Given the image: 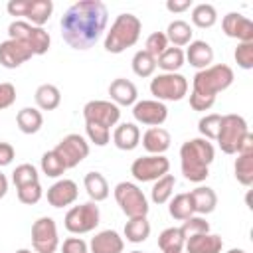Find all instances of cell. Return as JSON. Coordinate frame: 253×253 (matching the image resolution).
Returning a JSON list of instances; mask_svg holds the SVG:
<instances>
[{"instance_id":"6f0895ef","label":"cell","mask_w":253,"mask_h":253,"mask_svg":"<svg viewBox=\"0 0 253 253\" xmlns=\"http://www.w3.org/2000/svg\"><path fill=\"white\" fill-rule=\"evenodd\" d=\"M170 253H182V251H170Z\"/></svg>"},{"instance_id":"9c48e42d","label":"cell","mask_w":253,"mask_h":253,"mask_svg":"<svg viewBox=\"0 0 253 253\" xmlns=\"http://www.w3.org/2000/svg\"><path fill=\"white\" fill-rule=\"evenodd\" d=\"M10 16H24L30 20L32 26L42 28L53 14L51 0H10L6 4Z\"/></svg>"},{"instance_id":"db71d44e","label":"cell","mask_w":253,"mask_h":253,"mask_svg":"<svg viewBox=\"0 0 253 253\" xmlns=\"http://www.w3.org/2000/svg\"><path fill=\"white\" fill-rule=\"evenodd\" d=\"M227 253H245V251H243V249H237V247H233V249H229Z\"/></svg>"},{"instance_id":"484cf974","label":"cell","mask_w":253,"mask_h":253,"mask_svg":"<svg viewBox=\"0 0 253 253\" xmlns=\"http://www.w3.org/2000/svg\"><path fill=\"white\" fill-rule=\"evenodd\" d=\"M83 184H85V190H87V196L91 198V202L97 204V202H103L109 198V184L101 172H87L83 178Z\"/></svg>"},{"instance_id":"836d02e7","label":"cell","mask_w":253,"mask_h":253,"mask_svg":"<svg viewBox=\"0 0 253 253\" xmlns=\"http://www.w3.org/2000/svg\"><path fill=\"white\" fill-rule=\"evenodd\" d=\"M168 211L174 219H188L194 215V206H192V198L190 194H176L174 198H170V206H168Z\"/></svg>"},{"instance_id":"ffe728a7","label":"cell","mask_w":253,"mask_h":253,"mask_svg":"<svg viewBox=\"0 0 253 253\" xmlns=\"http://www.w3.org/2000/svg\"><path fill=\"white\" fill-rule=\"evenodd\" d=\"M89 249L91 253H123L125 241L115 229H103L91 239Z\"/></svg>"},{"instance_id":"f1b7e54d","label":"cell","mask_w":253,"mask_h":253,"mask_svg":"<svg viewBox=\"0 0 253 253\" xmlns=\"http://www.w3.org/2000/svg\"><path fill=\"white\" fill-rule=\"evenodd\" d=\"M36 105L42 109V111H53V109H57L59 107V103H61V93H59V89L55 87V85H51V83H43V85H40L38 89H36Z\"/></svg>"},{"instance_id":"4fadbf2b","label":"cell","mask_w":253,"mask_h":253,"mask_svg":"<svg viewBox=\"0 0 253 253\" xmlns=\"http://www.w3.org/2000/svg\"><path fill=\"white\" fill-rule=\"evenodd\" d=\"M53 152L63 160L65 168H75L77 164H81L87 156H89V142L81 136V134H67L63 136L57 146L53 148Z\"/></svg>"},{"instance_id":"ac0fdd59","label":"cell","mask_w":253,"mask_h":253,"mask_svg":"<svg viewBox=\"0 0 253 253\" xmlns=\"http://www.w3.org/2000/svg\"><path fill=\"white\" fill-rule=\"evenodd\" d=\"M79 196L77 184L73 180H57L47 188V202L51 208H65L71 206Z\"/></svg>"},{"instance_id":"7a4b0ae2","label":"cell","mask_w":253,"mask_h":253,"mask_svg":"<svg viewBox=\"0 0 253 253\" xmlns=\"http://www.w3.org/2000/svg\"><path fill=\"white\" fill-rule=\"evenodd\" d=\"M215 150L206 138H190L180 146L182 174L190 182H204L210 176V164L213 162Z\"/></svg>"},{"instance_id":"44dd1931","label":"cell","mask_w":253,"mask_h":253,"mask_svg":"<svg viewBox=\"0 0 253 253\" xmlns=\"http://www.w3.org/2000/svg\"><path fill=\"white\" fill-rule=\"evenodd\" d=\"M184 55L190 61V65H194L196 69H206L213 61V49L204 40H192L188 43V49H186Z\"/></svg>"},{"instance_id":"6da1fadb","label":"cell","mask_w":253,"mask_h":253,"mask_svg":"<svg viewBox=\"0 0 253 253\" xmlns=\"http://www.w3.org/2000/svg\"><path fill=\"white\" fill-rule=\"evenodd\" d=\"M109 12L101 0H79L61 16V38L73 49L93 47L107 28Z\"/></svg>"},{"instance_id":"ee69618b","label":"cell","mask_w":253,"mask_h":253,"mask_svg":"<svg viewBox=\"0 0 253 253\" xmlns=\"http://www.w3.org/2000/svg\"><path fill=\"white\" fill-rule=\"evenodd\" d=\"M233 57L241 69H253V42H239Z\"/></svg>"},{"instance_id":"bcb514c9","label":"cell","mask_w":253,"mask_h":253,"mask_svg":"<svg viewBox=\"0 0 253 253\" xmlns=\"http://www.w3.org/2000/svg\"><path fill=\"white\" fill-rule=\"evenodd\" d=\"M61 253H89V245L81 237H67L61 245Z\"/></svg>"},{"instance_id":"ba28073f","label":"cell","mask_w":253,"mask_h":253,"mask_svg":"<svg viewBox=\"0 0 253 253\" xmlns=\"http://www.w3.org/2000/svg\"><path fill=\"white\" fill-rule=\"evenodd\" d=\"M101 213H99V206L95 202H85L79 206H73L67 213H65V229L69 233L81 235V233H89L99 225Z\"/></svg>"},{"instance_id":"7dc6e473","label":"cell","mask_w":253,"mask_h":253,"mask_svg":"<svg viewBox=\"0 0 253 253\" xmlns=\"http://www.w3.org/2000/svg\"><path fill=\"white\" fill-rule=\"evenodd\" d=\"M16 101V87L12 83H0V111L12 107Z\"/></svg>"},{"instance_id":"30bf717a","label":"cell","mask_w":253,"mask_h":253,"mask_svg":"<svg viewBox=\"0 0 253 253\" xmlns=\"http://www.w3.org/2000/svg\"><path fill=\"white\" fill-rule=\"evenodd\" d=\"M156 101H180L188 95V79L180 73H160L150 81Z\"/></svg>"},{"instance_id":"2e32d148","label":"cell","mask_w":253,"mask_h":253,"mask_svg":"<svg viewBox=\"0 0 253 253\" xmlns=\"http://www.w3.org/2000/svg\"><path fill=\"white\" fill-rule=\"evenodd\" d=\"M34 57L32 49L16 40H6L0 43V65L6 69H16L22 63L30 61Z\"/></svg>"},{"instance_id":"8d00e7d4","label":"cell","mask_w":253,"mask_h":253,"mask_svg":"<svg viewBox=\"0 0 253 253\" xmlns=\"http://www.w3.org/2000/svg\"><path fill=\"white\" fill-rule=\"evenodd\" d=\"M235 178L243 186L253 184V152L249 154H237L235 160Z\"/></svg>"},{"instance_id":"4dcf8cb0","label":"cell","mask_w":253,"mask_h":253,"mask_svg":"<svg viewBox=\"0 0 253 253\" xmlns=\"http://www.w3.org/2000/svg\"><path fill=\"white\" fill-rule=\"evenodd\" d=\"M184 243H186V237L180 231V227H166L158 235V247L162 249V253L184 251Z\"/></svg>"},{"instance_id":"1f68e13d","label":"cell","mask_w":253,"mask_h":253,"mask_svg":"<svg viewBox=\"0 0 253 253\" xmlns=\"http://www.w3.org/2000/svg\"><path fill=\"white\" fill-rule=\"evenodd\" d=\"M174 186H176V178L172 174H164L162 178H158L152 186V192H150V198L154 204H166L170 202L172 194H174Z\"/></svg>"},{"instance_id":"b9f144b4","label":"cell","mask_w":253,"mask_h":253,"mask_svg":"<svg viewBox=\"0 0 253 253\" xmlns=\"http://www.w3.org/2000/svg\"><path fill=\"white\" fill-rule=\"evenodd\" d=\"M180 231H182L184 237L188 239V237L198 235V233H208V231H210V223H208L204 217H200V215H192V217L184 219Z\"/></svg>"},{"instance_id":"d590c367","label":"cell","mask_w":253,"mask_h":253,"mask_svg":"<svg viewBox=\"0 0 253 253\" xmlns=\"http://www.w3.org/2000/svg\"><path fill=\"white\" fill-rule=\"evenodd\" d=\"M132 71H134V75H138V77H150L152 73H154V69H156V59L148 53V51H144V49H138L134 55H132Z\"/></svg>"},{"instance_id":"e0dca14e","label":"cell","mask_w":253,"mask_h":253,"mask_svg":"<svg viewBox=\"0 0 253 253\" xmlns=\"http://www.w3.org/2000/svg\"><path fill=\"white\" fill-rule=\"evenodd\" d=\"M221 28L227 38H235L239 42H253V22L239 12L225 14L221 20Z\"/></svg>"},{"instance_id":"7bdbcfd3","label":"cell","mask_w":253,"mask_h":253,"mask_svg":"<svg viewBox=\"0 0 253 253\" xmlns=\"http://www.w3.org/2000/svg\"><path fill=\"white\" fill-rule=\"evenodd\" d=\"M166 47H168V40H166V36H164L162 32H154V34H150V36L146 38L144 51H148L154 59H158V57L164 53Z\"/></svg>"},{"instance_id":"c3c4849f","label":"cell","mask_w":253,"mask_h":253,"mask_svg":"<svg viewBox=\"0 0 253 253\" xmlns=\"http://www.w3.org/2000/svg\"><path fill=\"white\" fill-rule=\"evenodd\" d=\"M215 99L211 97H204V95H196V93H190V107L194 111H210L213 107Z\"/></svg>"},{"instance_id":"f5cc1de1","label":"cell","mask_w":253,"mask_h":253,"mask_svg":"<svg viewBox=\"0 0 253 253\" xmlns=\"http://www.w3.org/2000/svg\"><path fill=\"white\" fill-rule=\"evenodd\" d=\"M6 192H8V178L0 172V200L6 196Z\"/></svg>"},{"instance_id":"7402d4cb","label":"cell","mask_w":253,"mask_h":253,"mask_svg":"<svg viewBox=\"0 0 253 253\" xmlns=\"http://www.w3.org/2000/svg\"><path fill=\"white\" fill-rule=\"evenodd\" d=\"M109 95H111V99H113V103H115L117 107H119V105L128 107V105H134V103H136L138 91H136V87H134L132 81H128V79H125V77H119V79H115V81L109 85Z\"/></svg>"},{"instance_id":"60d3db41","label":"cell","mask_w":253,"mask_h":253,"mask_svg":"<svg viewBox=\"0 0 253 253\" xmlns=\"http://www.w3.org/2000/svg\"><path fill=\"white\" fill-rule=\"evenodd\" d=\"M18 190V200L26 206H34L42 200L43 196V190H42V184L40 182H34V184H26V186H20L16 188Z\"/></svg>"},{"instance_id":"f6af8a7d","label":"cell","mask_w":253,"mask_h":253,"mask_svg":"<svg viewBox=\"0 0 253 253\" xmlns=\"http://www.w3.org/2000/svg\"><path fill=\"white\" fill-rule=\"evenodd\" d=\"M85 132H87L89 140L97 146H105L111 140V130L101 125H95V123H85Z\"/></svg>"},{"instance_id":"f35d334b","label":"cell","mask_w":253,"mask_h":253,"mask_svg":"<svg viewBox=\"0 0 253 253\" xmlns=\"http://www.w3.org/2000/svg\"><path fill=\"white\" fill-rule=\"evenodd\" d=\"M219 126H221V115H217V113H210V115L202 117L198 123V128L206 140H215Z\"/></svg>"},{"instance_id":"816d5d0a","label":"cell","mask_w":253,"mask_h":253,"mask_svg":"<svg viewBox=\"0 0 253 253\" xmlns=\"http://www.w3.org/2000/svg\"><path fill=\"white\" fill-rule=\"evenodd\" d=\"M249 152H253V134L251 132H247L243 136V140H241V144L237 148V154H249Z\"/></svg>"},{"instance_id":"ab89813d","label":"cell","mask_w":253,"mask_h":253,"mask_svg":"<svg viewBox=\"0 0 253 253\" xmlns=\"http://www.w3.org/2000/svg\"><path fill=\"white\" fill-rule=\"evenodd\" d=\"M12 182L16 184V188L20 186H26V184H34V182H40V176H38V170L36 166L32 164H20L16 166V170L12 172Z\"/></svg>"},{"instance_id":"f546056e","label":"cell","mask_w":253,"mask_h":253,"mask_svg":"<svg viewBox=\"0 0 253 253\" xmlns=\"http://www.w3.org/2000/svg\"><path fill=\"white\" fill-rule=\"evenodd\" d=\"M150 235V223L146 217H130L125 223V237L130 243H142Z\"/></svg>"},{"instance_id":"d6a6232c","label":"cell","mask_w":253,"mask_h":253,"mask_svg":"<svg viewBox=\"0 0 253 253\" xmlns=\"http://www.w3.org/2000/svg\"><path fill=\"white\" fill-rule=\"evenodd\" d=\"M184 59H186L184 51L180 47H174L172 45V47H166L164 49V53L156 59V65L160 69H164V73H176L184 65Z\"/></svg>"},{"instance_id":"83f0119b","label":"cell","mask_w":253,"mask_h":253,"mask_svg":"<svg viewBox=\"0 0 253 253\" xmlns=\"http://www.w3.org/2000/svg\"><path fill=\"white\" fill-rule=\"evenodd\" d=\"M16 123H18V128L24 132V134H36L42 125H43V117L38 109L34 107H24L18 111L16 115Z\"/></svg>"},{"instance_id":"277c9868","label":"cell","mask_w":253,"mask_h":253,"mask_svg":"<svg viewBox=\"0 0 253 253\" xmlns=\"http://www.w3.org/2000/svg\"><path fill=\"white\" fill-rule=\"evenodd\" d=\"M233 79H235L233 77V69L229 65L215 63V65H210L206 69H200L194 75V79H192V93L215 99V95L219 91H225L233 83Z\"/></svg>"},{"instance_id":"7c38bea8","label":"cell","mask_w":253,"mask_h":253,"mask_svg":"<svg viewBox=\"0 0 253 253\" xmlns=\"http://www.w3.org/2000/svg\"><path fill=\"white\" fill-rule=\"evenodd\" d=\"M32 245L36 253H55L59 247L57 225L51 217H38L32 225Z\"/></svg>"},{"instance_id":"603a6c76","label":"cell","mask_w":253,"mask_h":253,"mask_svg":"<svg viewBox=\"0 0 253 253\" xmlns=\"http://www.w3.org/2000/svg\"><path fill=\"white\" fill-rule=\"evenodd\" d=\"M170 142H172L170 132L162 126H150L142 134V146L150 154H164L170 148Z\"/></svg>"},{"instance_id":"8992f818","label":"cell","mask_w":253,"mask_h":253,"mask_svg":"<svg viewBox=\"0 0 253 253\" xmlns=\"http://www.w3.org/2000/svg\"><path fill=\"white\" fill-rule=\"evenodd\" d=\"M115 200L121 208V211L130 217H146L148 213V200L142 194V190L132 182H119L115 186Z\"/></svg>"},{"instance_id":"5b68a950","label":"cell","mask_w":253,"mask_h":253,"mask_svg":"<svg viewBox=\"0 0 253 253\" xmlns=\"http://www.w3.org/2000/svg\"><path fill=\"white\" fill-rule=\"evenodd\" d=\"M8 40L22 42L24 45H28L32 49L34 55L47 53L49 43H51V38L43 28L32 26L30 22H24V20H14L8 26Z\"/></svg>"},{"instance_id":"11a10c76","label":"cell","mask_w":253,"mask_h":253,"mask_svg":"<svg viewBox=\"0 0 253 253\" xmlns=\"http://www.w3.org/2000/svg\"><path fill=\"white\" fill-rule=\"evenodd\" d=\"M16 253H32V251H30V249H18Z\"/></svg>"},{"instance_id":"f907efd6","label":"cell","mask_w":253,"mask_h":253,"mask_svg":"<svg viewBox=\"0 0 253 253\" xmlns=\"http://www.w3.org/2000/svg\"><path fill=\"white\" fill-rule=\"evenodd\" d=\"M190 6H192V0H168L166 2V10L174 12V14H180V12L188 10Z\"/></svg>"},{"instance_id":"5bb4252c","label":"cell","mask_w":253,"mask_h":253,"mask_svg":"<svg viewBox=\"0 0 253 253\" xmlns=\"http://www.w3.org/2000/svg\"><path fill=\"white\" fill-rule=\"evenodd\" d=\"M83 119H85V123H95V125H101L111 130V126H115L121 119V109L113 101L95 99V101L85 103Z\"/></svg>"},{"instance_id":"cb8c5ba5","label":"cell","mask_w":253,"mask_h":253,"mask_svg":"<svg viewBox=\"0 0 253 253\" xmlns=\"http://www.w3.org/2000/svg\"><path fill=\"white\" fill-rule=\"evenodd\" d=\"M113 142L119 150H134L140 142V130L134 123H123L113 132Z\"/></svg>"},{"instance_id":"d6986e66","label":"cell","mask_w":253,"mask_h":253,"mask_svg":"<svg viewBox=\"0 0 253 253\" xmlns=\"http://www.w3.org/2000/svg\"><path fill=\"white\" fill-rule=\"evenodd\" d=\"M223 239L215 233H198L186 239L184 249L186 253H221Z\"/></svg>"},{"instance_id":"74e56055","label":"cell","mask_w":253,"mask_h":253,"mask_svg":"<svg viewBox=\"0 0 253 253\" xmlns=\"http://www.w3.org/2000/svg\"><path fill=\"white\" fill-rule=\"evenodd\" d=\"M40 166H42V172H43L45 176H49V178H57V176H61V174L67 170L65 164H63V160H61L53 150L43 152Z\"/></svg>"},{"instance_id":"3957f363","label":"cell","mask_w":253,"mask_h":253,"mask_svg":"<svg viewBox=\"0 0 253 253\" xmlns=\"http://www.w3.org/2000/svg\"><path fill=\"white\" fill-rule=\"evenodd\" d=\"M142 24L134 14H119L111 24V30L105 38V49L109 53H123L126 47H132L140 38Z\"/></svg>"},{"instance_id":"9f6ffc18","label":"cell","mask_w":253,"mask_h":253,"mask_svg":"<svg viewBox=\"0 0 253 253\" xmlns=\"http://www.w3.org/2000/svg\"><path fill=\"white\" fill-rule=\"evenodd\" d=\"M130 253H144V251H138V249H134V251H130Z\"/></svg>"},{"instance_id":"4316f807","label":"cell","mask_w":253,"mask_h":253,"mask_svg":"<svg viewBox=\"0 0 253 253\" xmlns=\"http://www.w3.org/2000/svg\"><path fill=\"white\" fill-rule=\"evenodd\" d=\"M166 40L174 45V47H182V45H188L192 42V36H194V30L188 22L184 20H174L168 24L166 28Z\"/></svg>"},{"instance_id":"d4e9b609","label":"cell","mask_w":253,"mask_h":253,"mask_svg":"<svg viewBox=\"0 0 253 253\" xmlns=\"http://www.w3.org/2000/svg\"><path fill=\"white\" fill-rule=\"evenodd\" d=\"M190 198H192L194 213H200V215L211 213L217 206V194L208 186H198L196 190L190 192Z\"/></svg>"},{"instance_id":"8fae6325","label":"cell","mask_w":253,"mask_h":253,"mask_svg":"<svg viewBox=\"0 0 253 253\" xmlns=\"http://www.w3.org/2000/svg\"><path fill=\"white\" fill-rule=\"evenodd\" d=\"M170 170V160L164 154L140 156L130 164V174L138 182H156Z\"/></svg>"},{"instance_id":"681fc988","label":"cell","mask_w":253,"mask_h":253,"mask_svg":"<svg viewBox=\"0 0 253 253\" xmlns=\"http://www.w3.org/2000/svg\"><path fill=\"white\" fill-rule=\"evenodd\" d=\"M14 156H16L14 146H12L10 142H0V166H8V164H12Z\"/></svg>"},{"instance_id":"9a60e30c","label":"cell","mask_w":253,"mask_h":253,"mask_svg":"<svg viewBox=\"0 0 253 253\" xmlns=\"http://www.w3.org/2000/svg\"><path fill=\"white\" fill-rule=\"evenodd\" d=\"M132 117L148 126H160L168 119V109L162 101L156 99H142L132 105Z\"/></svg>"},{"instance_id":"52a82bcc","label":"cell","mask_w":253,"mask_h":253,"mask_svg":"<svg viewBox=\"0 0 253 253\" xmlns=\"http://www.w3.org/2000/svg\"><path fill=\"white\" fill-rule=\"evenodd\" d=\"M249 132L247 121L241 115L229 113L221 117V126L217 132V144L225 154H237V148L243 140V136Z\"/></svg>"},{"instance_id":"e575fe53","label":"cell","mask_w":253,"mask_h":253,"mask_svg":"<svg viewBox=\"0 0 253 253\" xmlns=\"http://www.w3.org/2000/svg\"><path fill=\"white\" fill-rule=\"evenodd\" d=\"M192 22L194 26L198 28H211L215 22H217V12L211 4L208 2H202V4H196L194 10H192Z\"/></svg>"}]
</instances>
